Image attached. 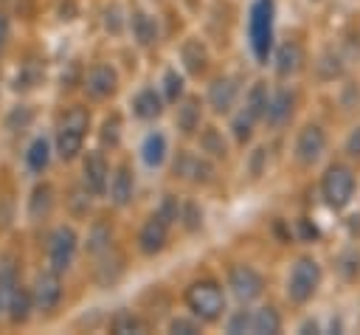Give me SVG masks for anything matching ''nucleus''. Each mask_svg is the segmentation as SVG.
Returning <instances> with one entry per match:
<instances>
[{"label": "nucleus", "mask_w": 360, "mask_h": 335, "mask_svg": "<svg viewBox=\"0 0 360 335\" xmlns=\"http://www.w3.org/2000/svg\"><path fill=\"white\" fill-rule=\"evenodd\" d=\"M115 87H118V73L110 65H101L98 62V65H93L84 73V90L93 99H107V96L115 93Z\"/></svg>", "instance_id": "9b49d317"}, {"label": "nucleus", "mask_w": 360, "mask_h": 335, "mask_svg": "<svg viewBox=\"0 0 360 335\" xmlns=\"http://www.w3.org/2000/svg\"><path fill=\"white\" fill-rule=\"evenodd\" d=\"M8 34H11V25H8V17L0 11V51L6 48V42H8Z\"/></svg>", "instance_id": "49530a36"}, {"label": "nucleus", "mask_w": 360, "mask_h": 335, "mask_svg": "<svg viewBox=\"0 0 360 335\" xmlns=\"http://www.w3.org/2000/svg\"><path fill=\"white\" fill-rule=\"evenodd\" d=\"M250 332H259V335L281 332V315L276 312V307H262V310L250 312Z\"/></svg>", "instance_id": "5701e85b"}, {"label": "nucleus", "mask_w": 360, "mask_h": 335, "mask_svg": "<svg viewBox=\"0 0 360 335\" xmlns=\"http://www.w3.org/2000/svg\"><path fill=\"white\" fill-rule=\"evenodd\" d=\"M298 231H301L304 239H315V236H318V228H315L309 220H298Z\"/></svg>", "instance_id": "a18cd8bd"}, {"label": "nucleus", "mask_w": 360, "mask_h": 335, "mask_svg": "<svg viewBox=\"0 0 360 335\" xmlns=\"http://www.w3.org/2000/svg\"><path fill=\"white\" fill-rule=\"evenodd\" d=\"M160 220H166L169 225L172 222H177L180 220V200L174 197V194H166L163 200H160V206H158V211H155Z\"/></svg>", "instance_id": "72a5a7b5"}, {"label": "nucleus", "mask_w": 360, "mask_h": 335, "mask_svg": "<svg viewBox=\"0 0 360 335\" xmlns=\"http://www.w3.org/2000/svg\"><path fill=\"white\" fill-rule=\"evenodd\" d=\"M225 329L228 332H250V312L248 310H239V312H233L231 318H228V324H225Z\"/></svg>", "instance_id": "58836bf2"}, {"label": "nucleus", "mask_w": 360, "mask_h": 335, "mask_svg": "<svg viewBox=\"0 0 360 335\" xmlns=\"http://www.w3.org/2000/svg\"><path fill=\"white\" fill-rule=\"evenodd\" d=\"M228 287L233 290V296L239 301H253V298L262 296L264 282H262L259 270H253L250 265H233L231 273H228Z\"/></svg>", "instance_id": "0eeeda50"}, {"label": "nucleus", "mask_w": 360, "mask_h": 335, "mask_svg": "<svg viewBox=\"0 0 360 335\" xmlns=\"http://www.w3.org/2000/svg\"><path fill=\"white\" fill-rule=\"evenodd\" d=\"M264 160H267V149H253V155H250V177H259L262 175V169H264Z\"/></svg>", "instance_id": "79ce46f5"}, {"label": "nucleus", "mask_w": 360, "mask_h": 335, "mask_svg": "<svg viewBox=\"0 0 360 335\" xmlns=\"http://www.w3.org/2000/svg\"><path fill=\"white\" fill-rule=\"evenodd\" d=\"M14 284H17V265L11 259H3V265H0V290L8 293Z\"/></svg>", "instance_id": "4c0bfd02"}, {"label": "nucleus", "mask_w": 360, "mask_h": 335, "mask_svg": "<svg viewBox=\"0 0 360 335\" xmlns=\"http://www.w3.org/2000/svg\"><path fill=\"white\" fill-rule=\"evenodd\" d=\"M273 20H276V3L273 0H256L248 14V37L256 62H267L273 48Z\"/></svg>", "instance_id": "f257e3e1"}, {"label": "nucleus", "mask_w": 360, "mask_h": 335, "mask_svg": "<svg viewBox=\"0 0 360 335\" xmlns=\"http://www.w3.org/2000/svg\"><path fill=\"white\" fill-rule=\"evenodd\" d=\"M129 25H132V34H135V39L141 45H152L158 39V23L146 11H135L132 20H129Z\"/></svg>", "instance_id": "393cba45"}, {"label": "nucleus", "mask_w": 360, "mask_h": 335, "mask_svg": "<svg viewBox=\"0 0 360 335\" xmlns=\"http://www.w3.org/2000/svg\"><path fill=\"white\" fill-rule=\"evenodd\" d=\"M132 110L138 118H158L163 113V99L155 93V87H143L135 99H132Z\"/></svg>", "instance_id": "aec40b11"}, {"label": "nucleus", "mask_w": 360, "mask_h": 335, "mask_svg": "<svg viewBox=\"0 0 360 335\" xmlns=\"http://www.w3.org/2000/svg\"><path fill=\"white\" fill-rule=\"evenodd\" d=\"M31 301L39 312H53L62 301V279L56 270H45L37 276L34 287H31Z\"/></svg>", "instance_id": "423d86ee"}, {"label": "nucleus", "mask_w": 360, "mask_h": 335, "mask_svg": "<svg viewBox=\"0 0 360 335\" xmlns=\"http://www.w3.org/2000/svg\"><path fill=\"white\" fill-rule=\"evenodd\" d=\"M180 59H183L188 73H202L205 65H208V51L200 39H186L183 48H180Z\"/></svg>", "instance_id": "6ab92c4d"}, {"label": "nucleus", "mask_w": 360, "mask_h": 335, "mask_svg": "<svg viewBox=\"0 0 360 335\" xmlns=\"http://www.w3.org/2000/svg\"><path fill=\"white\" fill-rule=\"evenodd\" d=\"M236 96H239V84L231 76H219L208 87V104L214 107V113H231V107L236 104Z\"/></svg>", "instance_id": "4468645a"}, {"label": "nucleus", "mask_w": 360, "mask_h": 335, "mask_svg": "<svg viewBox=\"0 0 360 335\" xmlns=\"http://www.w3.org/2000/svg\"><path fill=\"white\" fill-rule=\"evenodd\" d=\"M166 242H169V222L160 220L158 214L149 217V220L143 222L141 234H138V248H141V253L155 256V253H160V251L166 248Z\"/></svg>", "instance_id": "9d476101"}, {"label": "nucleus", "mask_w": 360, "mask_h": 335, "mask_svg": "<svg viewBox=\"0 0 360 335\" xmlns=\"http://www.w3.org/2000/svg\"><path fill=\"white\" fill-rule=\"evenodd\" d=\"M292 110H295V96H292L290 90H276V93H270L262 118H264L270 127H284V124L292 118Z\"/></svg>", "instance_id": "f8f14e48"}, {"label": "nucleus", "mask_w": 360, "mask_h": 335, "mask_svg": "<svg viewBox=\"0 0 360 335\" xmlns=\"http://www.w3.org/2000/svg\"><path fill=\"white\" fill-rule=\"evenodd\" d=\"M107 183H110V200H112L115 206H129V203H132L135 180H132L129 166H118L115 175H112V180H107Z\"/></svg>", "instance_id": "f3484780"}, {"label": "nucleus", "mask_w": 360, "mask_h": 335, "mask_svg": "<svg viewBox=\"0 0 360 335\" xmlns=\"http://www.w3.org/2000/svg\"><path fill=\"white\" fill-rule=\"evenodd\" d=\"M3 307L8 310L11 324H25V321H28V315H31V310H34L31 290H25L22 284H14V287L6 293V304H3Z\"/></svg>", "instance_id": "2eb2a0df"}, {"label": "nucleus", "mask_w": 360, "mask_h": 335, "mask_svg": "<svg viewBox=\"0 0 360 335\" xmlns=\"http://www.w3.org/2000/svg\"><path fill=\"white\" fill-rule=\"evenodd\" d=\"M267 99H270L267 84H264V82H256V84L248 90V99H245V113H248L253 121H262L264 107H267Z\"/></svg>", "instance_id": "a878e982"}, {"label": "nucleus", "mask_w": 360, "mask_h": 335, "mask_svg": "<svg viewBox=\"0 0 360 335\" xmlns=\"http://www.w3.org/2000/svg\"><path fill=\"white\" fill-rule=\"evenodd\" d=\"M338 273H340L343 279H357V273H360V251L346 248V251L338 256Z\"/></svg>", "instance_id": "7c9ffc66"}, {"label": "nucleus", "mask_w": 360, "mask_h": 335, "mask_svg": "<svg viewBox=\"0 0 360 335\" xmlns=\"http://www.w3.org/2000/svg\"><path fill=\"white\" fill-rule=\"evenodd\" d=\"M59 124H68V127H73V129H82V132H87V127H90V113L84 110V107H70L65 115H62V121Z\"/></svg>", "instance_id": "473e14b6"}, {"label": "nucleus", "mask_w": 360, "mask_h": 335, "mask_svg": "<svg viewBox=\"0 0 360 335\" xmlns=\"http://www.w3.org/2000/svg\"><path fill=\"white\" fill-rule=\"evenodd\" d=\"M346 152L354 155V158H360V127H354L352 135L346 138Z\"/></svg>", "instance_id": "37998d69"}, {"label": "nucleus", "mask_w": 360, "mask_h": 335, "mask_svg": "<svg viewBox=\"0 0 360 335\" xmlns=\"http://www.w3.org/2000/svg\"><path fill=\"white\" fill-rule=\"evenodd\" d=\"M118 132H121V121H118V115H112V118H107L104 127H101V141L110 144V146H115V144H118Z\"/></svg>", "instance_id": "ea45409f"}, {"label": "nucleus", "mask_w": 360, "mask_h": 335, "mask_svg": "<svg viewBox=\"0 0 360 335\" xmlns=\"http://www.w3.org/2000/svg\"><path fill=\"white\" fill-rule=\"evenodd\" d=\"M180 222L188 228V231H197L202 225V211L197 203H180Z\"/></svg>", "instance_id": "f704fd0d"}, {"label": "nucleus", "mask_w": 360, "mask_h": 335, "mask_svg": "<svg viewBox=\"0 0 360 335\" xmlns=\"http://www.w3.org/2000/svg\"><path fill=\"white\" fill-rule=\"evenodd\" d=\"M304 62V51L298 42H284L276 53V73L278 76H292Z\"/></svg>", "instance_id": "a211bd4d"}, {"label": "nucleus", "mask_w": 360, "mask_h": 335, "mask_svg": "<svg viewBox=\"0 0 360 335\" xmlns=\"http://www.w3.org/2000/svg\"><path fill=\"white\" fill-rule=\"evenodd\" d=\"M118 6H112V8H107V17H104V23H107V28L112 31V34H118L121 31V23H118Z\"/></svg>", "instance_id": "c03bdc74"}, {"label": "nucleus", "mask_w": 360, "mask_h": 335, "mask_svg": "<svg viewBox=\"0 0 360 335\" xmlns=\"http://www.w3.org/2000/svg\"><path fill=\"white\" fill-rule=\"evenodd\" d=\"M82 180H84V189H87L90 194H104V191H107L110 163H107L104 152L90 149V152L84 155V163H82Z\"/></svg>", "instance_id": "1a4fd4ad"}, {"label": "nucleus", "mask_w": 360, "mask_h": 335, "mask_svg": "<svg viewBox=\"0 0 360 335\" xmlns=\"http://www.w3.org/2000/svg\"><path fill=\"white\" fill-rule=\"evenodd\" d=\"M186 304L194 318L200 321H217L225 310V293L214 279H200L186 290Z\"/></svg>", "instance_id": "f03ea898"}, {"label": "nucleus", "mask_w": 360, "mask_h": 335, "mask_svg": "<svg viewBox=\"0 0 360 335\" xmlns=\"http://www.w3.org/2000/svg\"><path fill=\"white\" fill-rule=\"evenodd\" d=\"M163 90H166V99L169 101H177L183 96V76L177 70H166L163 73Z\"/></svg>", "instance_id": "c9c22d12"}, {"label": "nucleus", "mask_w": 360, "mask_h": 335, "mask_svg": "<svg viewBox=\"0 0 360 335\" xmlns=\"http://www.w3.org/2000/svg\"><path fill=\"white\" fill-rule=\"evenodd\" d=\"M169 332H180V335H194V332H200V324H197L194 318H174V321L169 324Z\"/></svg>", "instance_id": "a19ab883"}, {"label": "nucleus", "mask_w": 360, "mask_h": 335, "mask_svg": "<svg viewBox=\"0 0 360 335\" xmlns=\"http://www.w3.org/2000/svg\"><path fill=\"white\" fill-rule=\"evenodd\" d=\"M110 329L118 332V335H127V332H143V321H141L132 310H118V312L110 318Z\"/></svg>", "instance_id": "c756f323"}, {"label": "nucleus", "mask_w": 360, "mask_h": 335, "mask_svg": "<svg viewBox=\"0 0 360 335\" xmlns=\"http://www.w3.org/2000/svg\"><path fill=\"white\" fill-rule=\"evenodd\" d=\"M53 208V189L48 183H39L34 186L31 197H28V217L31 220H45Z\"/></svg>", "instance_id": "412c9836"}, {"label": "nucleus", "mask_w": 360, "mask_h": 335, "mask_svg": "<svg viewBox=\"0 0 360 335\" xmlns=\"http://www.w3.org/2000/svg\"><path fill=\"white\" fill-rule=\"evenodd\" d=\"M121 273H124V259H121V256L112 259V270H110V259H104V262L98 265V284H101V287H110L112 282H118Z\"/></svg>", "instance_id": "2f4dec72"}, {"label": "nucleus", "mask_w": 360, "mask_h": 335, "mask_svg": "<svg viewBox=\"0 0 360 335\" xmlns=\"http://www.w3.org/2000/svg\"><path fill=\"white\" fill-rule=\"evenodd\" d=\"M200 149H202L205 155H211V158H225V155H228L225 138H222V132H219L217 127H205V129L200 132Z\"/></svg>", "instance_id": "bb28decb"}, {"label": "nucleus", "mask_w": 360, "mask_h": 335, "mask_svg": "<svg viewBox=\"0 0 360 335\" xmlns=\"http://www.w3.org/2000/svg\"><path fill=\"white\" fill-rule=\"evenodd\" d=\"M3 304H6V293L0 290V310H3Z\"/></svg>", "instance_id": "09e8293b"}, {"label": "nucleus", "mask_w": 360, "mask_h": 335, "mask_svg": "<svg viewBox=\"0 0 360 335\" xmlns=\"http://www.w3.org/2000/svg\"><path fill=\"white\" fill-rule=\"evenodd\" d=\"M253 124H256V121H253L245 110H242V115H236V118H233V135H236V141H239V144H245V141L250 138Z\"/></svg>", "instance_id": "e433bc0d"}, {"label": "nucleus", "mask_w": 360, "mask_h": 335, "mask_svg": "<svg viewBox=\"0 0 360 335\" xmlns=\"http://www.w3.org/2000/svg\"><path fill=\"white\" fill-rule=\"evenodd\" d=\"M309 329H312V332H318V324H315V321H307V324L301 327V332H309Z\"/></svg>", "instance_id": "de8ad7c7"}, {"label": "nucleus", "mask_w": 360, "mask_h": 335, "mask_svg": "<svg viewBox=\"0 0 360 335\" xmlns=\"http://www.w3.org/2000/svg\"><path fill=\"white\" fill-rule=\"evenodd\" d=\"M166 135L163 132H149L141 144V158L146 166H160L166 160Z\"/></svg>", "instance_id": "4be33fe9"}, {"label": "nucleus", "mask_w": 360, "mask_h": 335, "mask_svg": "<svg viewBox=\"0 0 360 335\" xmlns=\"http://www.w3.org/2000/svg\"><path fill=\"white\" fill-rule=\"evenodd\" d=\"M321 284V265L315 259H298L287 276V296L295 304H307Z\"/></svg>", "instance_id": "7ed1b4c3"}, {"label": "nucleus", "mask_w": 360, "mask_h": 335, "mask_svg": "<svg viewBox=\"0 0 360 335\" xmlns=\"http://www.w3.org/2000/svg\"><path fill=\"white\" fill-rule=\"evenodd\" d=\"M323 149H326V132L318 124H309L298 132V138H295V160L298 163H304V166L318 163Z\"/></svg>", "instance_id": "6e6552de"}, {"label": "nucleus", "mask_w": 360, "mask_h": 335, "mask_svg": "<svg viewBox=\"0 0 360 335\" xmlns=\"http://www.w3.org/2000/svg\"><path fill=\"white\" fill-rule=\"evenodd\" d=\"M321 191H323V200L332 208H343V206H349V200L354 194V175L346 166L335 163V166L326 169V175L321 180Z\"/></svg>", "instance_id": "20e7f679"}, {"label": "nucleus", "mask_w": 360, "mask_h": 335, "mask_svg": "<svg viewBox=\"0 0 360 335\" xmlns=\"http://www.w3.org/2000/svg\"><path fill=\"white\" fill-rule=\"evenodd\" d=\"M174 175L191 180V183H208L211 175H214V166L205 160V158H197V155H188V152H180L177 160H174Z\"/></svg>", "instance_id": "ddd939ff"}, {"label": "nucleus", "mask_w": 360, "mask_h": 335, "mask_svg": "<svg viewBox=\"0 0 360 335\" xmlns=\"http://www.w3.org/2000/svg\"><path fill=\"white\" fill-rule=\"evenodd\" d=\"M84 135L87 132H82V129H73L68 124H59V129H56V155L62 160H73L82 152V146H84Z\"/></svg>", "instance_id": "dca6fc26"}, {"label": "nucleus", "mask_w": 360, "mask_h": 335, "mask_svg": "<svg viewBox=\"0 0 360 335\" xmlns=\"http://www.w3.org/2000/svg\"><path fill=\"white\" fill-rule=\"evenodd\" d=\"M48 160H51V144H48L45 138H34L31 146H28V152H25L28 169H31V172H42V169L48 166Z\"/></svg>", "instance_id": "cd10ccee"}, {"label": "nucleus", "mask_w": 360, "mask_h": 335, "mask_svg": "<svg viewBox=\"0 0 360 335\" xmlns=\"http://www.w3.org/2000/svg\"><path fill=\"white\" fill-rule=\"evenodd\" d=\"M110 239H112V231L107 222H93L90 234H87V253H107L110 251Z\"/></svg>", "instance_id": "c85d7f7f"}, {"label": "nucleus", "mask_w": 360, "mask_h": 335, "mask_svg": "<svg viewBox=\"0 0 360 335\" xmlns=\"http://www.w3.org/2000/svg\"><path fill=\"white\" fill-rule=\"evenodd\" d=\"M76 248H79V236H76V231L70 225L53 228V234L48 239V265H51V270H56L62 276L73 265Z\"/></svg>", "instance_id": "39448f33"}, {"label": "nucleus", "mask_w": 360, "mask_h": 335, "mask_svg": "<svg viewBox=\"0 0 360 335\" xmlns=\"http://www.w3.org/2000/svg\"><path fill=\"white\" fill-rule=\"evenodd\" d=\"M200 118H202V110L197 99H186L183 107H177V129L183 135H194L200 129Z\"/></svg>", "instance_id": "b1692460"}]
</instances>
